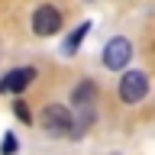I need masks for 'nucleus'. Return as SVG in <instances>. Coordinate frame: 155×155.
Here are the masks:
<instances>
[{"mask_svg":"<svg viewBox=\"0 0 155 155\" xmlns=\"http://www.w3.org/2000/svg\"><path fill=\"white\" fill-rule=\"evenodd\" d=\"M39 123H42V129L48 136H71V129H74L68 107H61V104H48L42 110V116H39Z\"/></svg>","mask_w":155,"mask_h":155,"instance_id":"f257e3e1","label":"nucleus"},{"mask_svg":"<svg viewBox=\"0 0 155 155\" xmlns=\"http://www.w3.org/2000/svg\"><path fill=\"white\" fill-rule=\"evenodd\" d=\"M129 58H133V45H129V39L116 36L110 39L104 45V65L110 68V71H123L126 65H129Z\"/></svg>","mask_w":155,"mask_h":155,"instance_id":"f03ea898","label":"nucleus"},{"mask_svg":"<svg viewBox=\"0 0 155 155\" xmlns=\"http://www.w3.org/2000/svg\"><path fill=\"white\" fill-rule=\"evenodd\" d=\"M145 94H149V78L142 71H126L120 78V97H123V104H139Z\"/></svg>","mask_w":155,"mask_h":155,"instance_id":"7ed1b4c3","label":"nucleus"},{"mask_svg":"<svg viewBox=\"0 0 155 155\" xmlns=\"http://www.w3.org/2000/svg\"><path fill=\"white\" fill-rule=\"evenodd\" d=\"M58 29H61V13H58L55 7L42 3V7L32 13V32H36V36H55Z\"/></svg>","mask_w":155,"mask_h":155,"instance_id":"20e7f679","label":"nucleus"},{"mask_svg":"<svg viewBox=\"0 0 155 155\" xmlns=\"http://www.w3.org/2000/svg\"><path fill=\"white\" fill-rule=\"evenodd\" d=\"M32 78H36L32 68H16V71H10V74L0 81V94H19V91H26V87L32 84Z\"/></svg>","mask_w":155,"mask_h":155,"instance_id":"39448f33","label":"nucleus"},{"mask_svg":"<svg viewBox=\"0 0 155 155\" xmlns=\"http://www.w3.org/2000/svg\"><path fill=\"white\" fill-rule=\"evenodd\" d=\"M94 97H97V87L91 84V81H84V84L74 87V94H71V100H74L78 107H84V110H91L94 107Z\"/></svg>","mask_w":155,"mask_h":155,"instance_id":"423d86ee","label":"nucleus"},{"mask_svg":"<svg viewBox=\"0 0 155 155\" xmlns=\"http://www.w3.org/2000/svg\"><path fill=\"white\" fill-rule=\"evenodd\" d=\"M87 32H91V23H81V26H78L74 32L65 39V48H61V52H65V55H74V52H78V45L87 39Z\"/></svg>","mask_w":155,"mask_h":155,"instance_id":"0eeeda50","label":"nucleus"},{"mask_svg":"<svg viewBox=\"0 0 155 155\" xmlns=\"http://www.w3.org/2000/svg\"><path fill=\"white\" fill-rule=\"evenodd\" d=\"M13 110H16V116L23 120V123H32V113L26 110V104H23V100H16V104H13Z\"/></svg>","mask_w":155,"mask_h":155,"instance_id":"6e6552de","label":"nucleus"},{"mask_svg":"<svg viewBox=\"0 0 155 155\" xmlns=\"http://www.w3.org/2000/svg\"><path fill=\"white\" fill-rule=\"evenodd\" d=\"M16 152V139H13V133H7L3 136V155H13Z\"/></svg>","mask_w":155,"mask_h":155,"instance_id":"1a4fd4ad","label":"nucleus"}]
</instances>
